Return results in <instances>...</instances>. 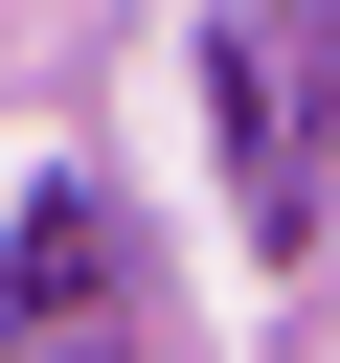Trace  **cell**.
I'll list each match as a JSON object with an SVG mask.
<instances>
[{
  "mask_svg": "<svg viewBox=\"0 0 340 363\" xmlns=\"http://www.w3.org/2000/svg\"><path fill=\"white\" fill-rule=\"evenodd\" d=\"M227 204L249 250H295V182H317V0H227Z\"/></svg>",
  "mask_w": 340,
  "mask_h": 363,
  "instance_id": "6da1fadb",
  "label": "cell"
},
{
  "mask_svg": "<svg viewBox=\"0 0 340 363\" xmlns=\"http://www.w3.org/2000/svg\"><path fill=\"white\" fill-rule=\"evenodd\" d=\"M0 363H136V340H113V204H91V182H45V204H23V272H0Z\"/></svg>",
  "mask_w": 340,
  "mask_h": 363,
  "instance_id": "7a4b0ae2",
  "label": "cell"
}]
</instances>
